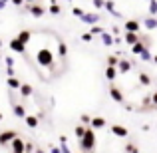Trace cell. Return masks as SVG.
<instances>
[{
    "instance_id": "36",
    "label": "cell",
    "mask_w": 157,
    "mask_h": 153,
    "mask_svg": "<svg viewBox=\"0 0 157 153\" xmlns=\"http://www.w3.org/2000/svg\"><path fill=\"white\" fill-rule=\"evenodd\" d=\"M149 101H151V107H153V109H157V92L149 96Z\"/></svg>"
},
{
    "instance_id": "35",
    "label": "cell",
    "mask_w": 157,
    "mask_h": 153,
    "mask_svg": "<svg viewBox=\"0 0 157 153\" xmlns=\"http://www.w3.org/2000/svg\"><path fill=\"white\" fill-rule=\"evenodd\" d=\"M80 119H82V123H84V125H90V121H92V117H90L88 113H82Z\"/></svg>"
},
{
    "instance_id": "7",
    "label": "cell",
    "mask_w": 157,
    "mask_h": 153,
    "mask_svg": "<svg viewBox=\"0 0 157 153\" xmlns=\"http://www.w3.org/2000/svg\"><path fill=\"white\" fill-rule=\"evenodd\" d=\"M139 20H125L123 22V30L125 32H133V34H139Z\"/></svg>"
},
{
    "instance_id": "14",
    "label": "cell",
    "mask_w": 157,
    "mask_h": 153,
    "mask_svg": "<svg viewBox=\"0 0 157 153\" xmlns=\"http://www.w3.org/2000/svg\"><path fill=\"white\" fill-rule=\"evenodd\" d=\"M100 38H101V42H104L107 48H109V46H113V36H111L107 30H104V32H101V34H100Z\"/></svg>"
},
{
    "instance_id": "8",
    "label": "cell",
    "mask_w": 157,
    "mask_h": 153,
    "mask_svg": "<svg viewBox=\"0 0 157 153\" xmlns=\"http://www.w3.org/2000/svg\"><path fill=\"white\" fill-rule=\"evenodd\" d=\"M10 48H12V52H16V54H26V46H24L22 42H18L16 38L10 40Z\"/></svg>"
},
{
    "instance_id": "21",
    "label": "cell",
    "mask_w": 157,
    "mask_h": 153,
    "mask_svg": "<svg viewBox=\"0 0 157 153\" xmlns=\"http://www.w3.org/2000/svg\"><path fill=\"white\" fill-rule=\"evenodd\" d=\"M24 119H26V125L28 127H38V121H40V119L36 117V115H28L26 113V117H24Z\"/></svg>"
},
{
    "instance_id": "48",
    "label": "cell",
    "mask_w": 157,
    "mask_h": 153,
    "mask_svg": "<svg viewBox=\"0 0 157 153\" xmlns=\"http://www.w3.org/2000/svg\"><path fill=\"white\" fill-rule=\"evenodd\" d=\"M50 2H52V4H56V0H50Z\"/></svg>"
},
{
    "instance_id": "31",
    "label": "cell",
    "mask_w": 157,
    "mask_h": 153,
    "mask_svg": "<svg viewBox=\"0 0 157 153\" xmlns=\"http://www.w3.org/2000/svg\"><path fill=\"white\" fill-rule=\"evenodd\" d=\"M117 62H119L117 56H107V66H109V68H115V66H117Z\"/></svg>"
},
{
    "instance_id": "41",
    "label": "cell",
    "mask_w": 157,
    "mask_h": 153,
    "mask_svg": "<svg viewBox=\"0 0 157 153\" xmlns=\"http://www.w3.org/2000/svg\"><path fill=\"white\" fill-rule=\"evenodd\" d=\"M12 4L14 6H24V0H12Z\"/></svg>"
},
{
    "instance_id": "13",
    "label": "cell",
    "mask_w": 157,
    "mask_h": 153,
    "mask_svg": "<svg viewBox=\"0 0 157 153\" xmlns=\"http://www.w3.org/2000/svg\"><path fill=\"white\" fill-rule=\"evenodd\" d=\"M143 26H145V30H157V18H153V16H147L145 20H143Z\"/></svg>"
},
{
    "instance_id": "11",
    "label": "cell",
    "mask_w": 157,
    "mask_h": 153,
    "mask_svg": "<svg viewBox=\"0 0 157 153\" xmlns=\"http://www.w3.org/2000/svg\"><path fill=\"white\" fill-rule=\"evenodd\" d=\"M109 96H111V100H113V101L123 103V94H121V90H117L115 86H111V88H109Z\"/></svg>"
},
{
    "instance_id": "30",
    "label": "cell",
    "mask_w": 157,
    "mask_h": 153,
    "mask_svg": "<svg viewBox=\"0 0 157 153\" xmlns=\"http://www.w3.org/2000/svg\"><path fill=\"white\" fill-rule=\"evenodd\" d=\"M72 14L78 16V18H82V16L86 14V10H84V8H80V6H74V8H72Z\"/></svg>"
},
{
    "instance_id": "12",
    "label": "cell",
    "mask_w": 157,
    "mask_h": 153,
    "mask_svg": "<svg viewBox=\"0 0 157 153\" xmlns=\"http://www.w3.org/2000/svg\"><path fill=\"white\" fill-rule=\"evenodd\" d=\"M12 153H24V143L26 141H22L20 137H16V139H12Z\"/></svg>"
},
{
    "instance_id": "22",
    "label": "cell",
    "mask_w": 157,
    "mask_h": 153,
    "mask_svg": "<svg viewBox=\"0 0 157 153\" xmlns=\"http://www.w3.org/2000/svg\"><path fill=\"white\" fill-rule=\"evenodd\" d=\"M145 44H141V42H137V44H133V46H131V54H133V56H139V54H141L143 50H145Z\"/></svg>"
},
{
    "instance_id": "43",
    "label": "cell",
    "mask_w": 157,
    "mask_h": 153,
    "mask_svg": "<svg viewBox=\"0 0 157 153\" xmlns=\"http://www.w3.org/2000/svg\"><path fill=\"white\" fill-rule=\"evenodd\" d=\"M34 153H46V151H44V149H40V147H36V149H34Z\"/></svg>"
},
{
    "instance_id": "37",
    "label": "cell",
    "mask_w": 157,
    "mask_h": 153,
    "mask_svg": "<svg viewBox=\"0 0 157 153\" xmlns=\"http://www.w3.org/2000/svg\"><path fill=\"white\" fill-rule=\"evenodd\" d=\"M82 40H84V42H92V40H94V36L90 34V32H86V34H82Z\"/></svg>"
},
{
    "instance_id": "25",
    "label": "cell",
    "mask_w": 157,
    "mask_h": 153,
    "mask_svg": "<svg viewBox=\"0 0 157 153\" xmlns=\"http://www.w3.org/2000/svg\"><path fill=\"white\" fill-rule=\"evenodd\" d=\"M48 10H50L52 16H62V8L58 6V4H50V8H48Z\"/></svg>"
},
{
    "instance_id": "50",
    "label": "cell",
    "mask_w": 157,
    "mask_h": 153,
    "mask_svg": "<svg viewBox=\"0 0 157 153\" xmlns=\"http://www.w3.org/2000/svg\"><path fill=\"white\" fill-rule=\"evenodd\" d=\"M4 2H6V4H8V2H10V0H4Z\"/></svg>"
},
{
    "instance_id": "23",
    "label": "cell",
    "mask_w": 157,
    "mask_h": 153,
    "mask_svg": "<svg viewBox=\"0 0 157 153\" xmlns=\"http://www.w3.org/2000/svg\"><path fill=\"white\" fill-rule=\"evenodd\" d=\"M105 78H107V80H115V78H117V70H115V68H109V66H107V68H105Z\"/></svg>"
},
{
    "instance_id": "28",
    "label": "cell",
    "mask_w": 157,
    "mask_h": 153,
    "mask_svg": "<svg viewBox=\"0 0 157 153\" xmlns=\"http://www.w3.org/2000/svg\"><path fill=\"white\" fill-rule=\"evenodd\" d=\"M139 60H141V62H149V60H151V52H149V48H145V50L139 54Z\"/></svg>"
},
{
    "instance_id": "39",
    "label": "cell",
    "mask_w": 157,
    "mask_h": 153,
    "mask_svg": "<svg viewBox=\"0 0 157 153\" xmlns=\"http://www.w3.org/2000/svg\"><path fill=\"white\" fill-rule=\"evenodd\" d=\"M94 6L96 8H104V0H94Z\"/></svg>"
},
{
    "instance_id": "19",
    "label": "cell",
    "mask_w": 157,
    "mask_h": 153,
    "mask_svg": "<svg viewBox=\"0 0 157 153\" xmlns=\"http://www.w3.org/2000/svg\"><path fill=\"white\" fill-rule=\"evenodd\" d=\"M58 56H60L62 60H66V56H68V46H66L62 40L58 42Z\"/></svg>"
},
{
    "instance_id": "2",
    "label": "cell",
    "mask_w": 157,
    "mask_h": 153,
    "mask_svg": "<svg viewBox=\"0 0 157 153\" xmlns=\"http://www.w3.org/2000/svg\"><path fill=\"white\" fill-rule=\"evenodd\" d=\"M36 58H38V64L40 66H52V52L48 50V48H42Z\"/></svg>"
},
{
    "instance_id": "5",
    "label": "cell",
    "mask_w": 157,
    "mask_h": 153,
    "mask_svg": "<svg viewBox=\"0 0 157 153\" xmlns=\"http://www.w3.org/2000/svg\"><path fill=\"white\" fill-rule=\"evenodd\" d=\"M131 68H133V62L125 60V58H119L117 66H115V70H117V74H127V72H129Z\"/></svg>"
},
{
    "instance_id": "32",
    "label": "cell",
    "mask_w": 157,
    "mask_h": 153,
    "mask_svg": "<svg viewBox=\"0 0 157 153\" xmlns=\"http://www.w3.org/2000/svg\"><path fill=\"white\" fill-rule=\"evenodd\" d=\"M101 32H104L101 26H92V28H90V34H92V36H100Z\"/></svg>"
},
{
    "instance_id": "9",
    "label": "cell",
    "mask_w": 157,
    "mask_h": 153,
    "mask_svg": "<svg viewBox=\"0 0 157 153\" xmlns=\"http://www.w3.org/2000/svg\"><path fill=\"white\" fill-rule=\"evenodd\" d=\"M123 42L127 44V46H133V44L139 42V34H133V32H125L123 34Z\"/></svg>"
},
{
    "instance_id": "3",
    "label": "cell",
    "mask_w": 157,
    "mask_h": 153,
    "mask_svg": "<svg viewBox=\"0 0 157 153\" xmlns=\"http://www.w3.org/2000/svg\"><path fill=\"white\" fill-rule=\"evenodd\" d=\"M24 8H26V12H30L34 18H40V16H44V12H46V8L40 6V4H24Z\"/></svg>"
},
{
    "instance_id": "1",
    "label": "cell",
    "mask_w": 157,
    "mask_h": 153,
    "mask_svg": "<svg viewBox=\"0 0 157 153\" xmlns=\"http://www.w3.org/2000/svg\"><path fill=\"white\" fill-rule=\"evenodd\" d=\"M80 145H82V151H86V153L94 151V147H96V135H94L92 127H86V133H84V137L80 139Z\"/></svg>"
},
{
    "instance_id": "45",
    "label": "cell",
    "mask_w": 157,
    "mask_h": 153,
    "mask_svg": "<svg viewBox=\"0 0 157 153\" xmlns=\"http://www.w3.org/2000/svg\"><path fill=\"white\" fill-rule=\"evenodd\" d=\"M4 6H6V2H4V0H0V10H2Z\"/></svg>"
},
{
    "instance_id": "46",
    "label": "cell",
    "mask_w": 157,
    "mask_h": 153,
    "mask_svg": "<svg viewBox=\"0 0 157 153\" xmlns=\"http://www.w3.org/2000/svg\"><path fill=\"white\" fill-rule=\"evenodd\" d=\"M24 4H34V0H24Z\"/></svg>"
},
{
    "instance_id": "33",
    "label": "cell",
    "mask_w": 157,
    "mask_h": 153,
    "mask_svg": "<svg viewBox=\"0 0 157 153\" xmlns=\"http://www.w3.org/2000/svg\"><path fill=\"white\" fill-rule=\"evenodd\" d=\"M34 149H36V147H34V143H32V141L24 143V153H34Z\"/></svg>"
},
{
    "instance_id": "44",
    "label": "cell",
    "mask_w": 157,
    "mask_h": 153,
    "mask_svg": "<svg viewBox=\"0 0 157 153\" xmlns=\"http://www.w3.org/2000/svg\"><path fill=\"white\" fill-rule=\"evenodd\" d=\"M52 153H60V147H52Z\"/></svg>"
},
{
    "instance_id": "47",
    "label": "cell",
    "mask_w": 157,
    "mask_h": 153,
    "mask_svg": "<svg viewBox=\"0 0 157 153\" xmlns=\"http://www.w3.org/2000/svg\"><path fill=\"white\" fill-rule=\"evenodd\" d=\"M151 60H153V62H155V64H157V54H155V56H151Z\"/></svg>"
},
{
    "instance_id": "4",
    "label": "cell",
    "mask_w": 157,
    "mask_h": 153,
    "mask_svg": "<svg viewBox=\"0 0 157 153\" xmlns=\"http://www.w3.org/2000/svg\"><path fill=\"white\" fill-rule=\"evenodd\" d=\"M80 20H82L84 24H90V26H98V22L101 20V16H100V14H96V12H94V14H92V12H86V14L82 16Z\"/></svg>"
},
{
    "instance_id": "10",
    "label": "cell",
    "mask_w": 157,
    "mask_h": 153,
    "mask_svg": "<svg viewBox=\"0 0 157 153\" xmlns=\"http://www.w3.org/2000/svg\"><path fill=\"white\" fill-rule=\"evenodd\" d=\"M16 40H18V42H22L24 46H28V42L32 40V32L30 30H20V34L16 36Z\"/></svg>"
},
{
    "instance_id": "24",
    "label": "cell",
    "mask_w": 157,
    "mask_h": 153,
    "mask_svg": "<svg viewBox=\"0 0 157 153\" xmlns=\"http://www.w3.org/2000/svg\"><path fill=\"white\" fill-rule=\"evenodd\" d=\"M104 8L109 12V14H113V12H115V2H113V0H104Z\"/></svg>"
},
{
    "instance_id": "51",
    "label": "cell",
    "mask_w": 157,
    "mask_h": 153,
    "mask_svg": "<svg viewBox=\"0 0 157 153\" xmlns=\"http://www.w3.org/2000/svg\"><path fill=\"white\" fill-rule=\"evenodd\" d=\"M147 2H149V0H147Z\"/></svg>"
},
{
    "instance_id": "40",
    "label": "cell",
    "mask_w": 157,
    "mask_h": 153,
    "mask_svg": "<svg viewBox=\"0 0 157 153\" xmlns=\"http://www.w3.org/2000/svg\"><path fill=\"white\" fill-rule=\"evenodd\" d=\"M6 74L8 78H14V68H6Z\"/></svg>"
},
{
    "instance_id": "16",
    "label": "cell",
    "mask_w": 157,
    "mask_h": 153,
    "mask_svg": "<svg viewBox=\"0 0 157 153\" xmlns=\"http://www.w3.org/2000/svg\"><path fill=\"white\" fill-rule=\"evenodd\" d=\"M111 131L117 137H127V127H123V125H111Z\"/></svg>"
},
{
    "instance_id": "42",
    "label": "cell",
    "mask_w": 157,
    "mask_h": 153,
    "mask_svg": "<svg viewBox=\"0 0 157 153\" xmlns=\"http://www.w3.org/2000/svg\"><path fill=\"white\" fill-rule=\"evenodd\" d=\"M109 34H115V36H117L119 34V28L117 26H111V32H109Z\"/></svg>"
},
{
    "instance_id": "29",
    "label": "cell",
    "mask_w": 157,
    "mask_h": 153,
    "mask_svg": "<svg viewBox=\"0 0 157 153\" xmlns=\"http://www.w3.org/2000/svg\"><path fill=\"white\" fill-rule=\"evenodd\" d=\"M74 131H76V137L82 139V137H84V133H86V125H76V129H74Z\"/></svg>"
},
{
    "instance_id": "20",
    "label": "cell",
    "mask_w": 157,
    "mask_h": 153,
    "mask_svg": "<svg viewBox=\"0 0 157 153\" xmlns=\"http://www.w3.org/2000/svg\"><path fill=\"white\" fill-rule=\"evenodd\" d=\"M18 90H20V96H22V98L32 96V86H30V84H22Z\"/></svg>"
},
{
    "instance_id": "6",
    "label": "cell",
    "mask_w": 157,
    "mask_h": 153,
    "mask_svg": "<svg viewBox=\"0 0 157 153\" xmlns=\"http://www.w3.org/2000/svg\"><path fill=\"white\" fill-rule=\"evenodd\" d=\"M16 137H18V133H16L14 129L2 131V133H0V145H8V143H10L12 139H16Z\"/></svg>"
},
{
    "instance_id": "34",
    "label": "cell",
    "mask_w": 157,
    "mask_h": 153,
    "mask_svg": "<svg viewBox=\"0 0 157 153\" xmlns=\"http://www.w3.org/2000/svg\"><path fill=\"white\" fill-rule=\"evenodd\" d=\"M125 151L127 153H139V149L133 145V143H127V145H125Z\"/></svg>"
},
{
    "instance_id": "18",
    "label": "cell",
    "mask_w": 157,
    "mask_h": 153,
    "mask_svg": "<svg viewBox=\"0 0 157 153\" xmlns=\"http://www.w3.org/2000/svg\"><path fill=\"white\" fill-rule=\"evenodd\" d=\"M6 84H8V88H10V90H18L20 88V86H22V82H20L18 80V78H8V80H6Z\"/></svg>"
},
{
    "instance_id": "38",
    "label": "cell",
    "mask_w": 157,
    "mask_h": 153,
    "mask_svg": "<svg viewBox=\"0 0 157 153\" xmlns=\"http://www.w3.org/2000/svg\"><path fill=\"white\" fill-rule=\"evenodd\" d=\"M4 62H6V68H14V60H12L10 56H6V58H4Z\"/></svg>"
},
{
    "instance_id": "26",
    "label": "cell",
    "mask_w": 157,
    "mask_h": 153,
    "mask_svg": "<svg viewBox=\"0 0 157 153\" xmlns=\"http://www.w3.org/2000/svg\"><path fill=\"white\" fill-rule=\"evenodd\" d=\"M137 80H139V84H141V86H149L151 84V78L147 76V74H139Z\"/></svg>"
},
{
    "instance_id": "27",
    "label": "cell",
    "mask_w": 157,
    "mask_h": 153,
    "mask_svg": "<svg viewBox=\"0 0 157 153\" xmlns=\"http://www.w3.org/2000/svg\"><path fill=\"white\" fill-rule=\"evenodd\" d=\"M149 16H157V0H149Z\"/></svg>"
},
{
    "instance_id": "17",
    "label": "cell",
    "mask_w": 157,
    "mask_h": 153,
    "mask_svg": "<svg viewBox=\"0 0 157 153\" xmlns=\"http://www.w3.org/2000/svg\"><path fill=\"white\" fill-rule=\"evenodd\" d=\"M12 111H14L16 117H26V107L20 105V103H14V105H12Z\"/></svg>"
},
{
    "instance_id": "49",
    "label": "cell",
    "mask_w": 157,
    "mask_h": 153,
    "mask_svg": "<svg viewBox=\"0 0 157 153\" xmlns=\"http://www.w3.org/2000/svg\"><path fill=\"white\" fill-rule=\"evenodd\" d=\"M0 121H2V113H0Z\"/></svg>"
},
{
    "instance_id": "15",
    "label": "cell",
    "mask_w": 157,
    "mask_h": 153,
    "mask_svg": "<svg viewBox=\"0 0 157 153\" xmlns=\"http://www.w3.org/2000/svg\"><path fill=\"white\" fill-rule=\"evenodd\" d=\"M90 127H94V129H101V127H105V119L104 117H92Z\"/></svg>"
}]
</instances>
